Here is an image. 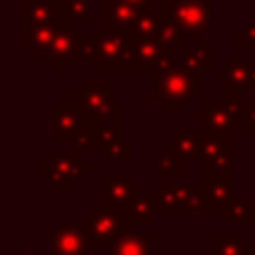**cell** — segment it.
<instances>
[{
    "mask_svg": "<svg viewBox=\"0 0 255 255\" xmlns=\"http://www.w3.org/2000/svg\"><path fill=\"white\" fill-rule=\"evenodd\" d=\"M132 31L94 29L83 45V61L94 72H132Z\"/></svg>",
    "mask_w": 255,
    "mask_h": 255,
    "instance_id": "cell-1",
    "label": "cell"
},
{
    "mask_svg": "<svg viewBox=\"0 0 255 255\" xmlns=\"http://www.w3.org/2000/svg\"><path fill=\"white\" fill-rule=\"evenodd\" d=\"M152 99L163 112H181L186 103L197 92H204V72L188 70L186 65H175L166 76L154 79Z\"/></svg>",
    "mask_w": 255,
    "mask_h": 255,
    "instance_id": "cell-2",
    "label": "cell"
},
{
    "mask_svg": "<svg viewBox=\"0 0 255 255\" xmlns=\"http://www.w3.org/2000/svg\"><path fill=\"white\" fill-rule=\"evenodd\" d=\"M79 224L90 244H117L134 229L128 213L112 211L101 202L90 204V208L81 215Z\"/></svg>",
    "mask_w": 255,
    "mask_h": 255,
    "instance_id": "cell-3",
    "label": "cell"
},
{
    "mask_svg": "<svg viewBox=\"0 0 255 255\" xmlns=\"http://www.w3.org/2000/svg\"><path fill=\"white\" fill-rule=\"evenodd\" d=\"M81 150L52 152L47 161L40 163V181L49 186L54 195H67L72 186L81 184L85 175L92 172V163L81 157Z\"/></svg>",
    "mask_w": 255,
    "mask_h": 255,
    "instance_id": "cell-4",
    "label": "cell"
},
{
    "mask_svg": "<svg viewBox=\"0 0 255 255\" xmlns=\"http://www.w3.org/2000/svg\"><path fill=\"white\" fill-rule=\"evenodd\" d=\"M49 139L56 143H74L81 136L90 134V132L99 130V124L81 108L76 99L70 97V101H52L49 106Z\"/></svg>",
    "mask_w": 255,
    "mask_h": 255,
    "instance_id": "cell-5",
    "label": "cell"
},
{
    "mask_svg": "<svg viewBox=\"0 0 255 255\" xmlns=\"http://www.w3.org/2000/svg\"><path fill=\"white\" fill-rule=\"evenodd\" d=\"M161 11H166L179 25L186 38H206L211 29L215 9L211 0H161Z\"/></svg>",
    "mask_w": 255,
    "mask_h": 255,
    "instance_id": "cell-6",
    "label": "cell"
},
{
    "mask_svg": "<svg viewBox=\"0 0 255 255\" xmlns=\"http://www.w3.org/2000/svg\"><path fill=\"white\" fill-rule=\"evenodd\" d=\"M72 99H76L97 124L124 115V106L115 99V88L110 81H83L81 88L72 92Z\"/></svg>",
    "mask_w": 255,
    "mask_h": 255,
    "instance_id": "cell-7",
    "label": "cell"
},
{
    "mask_svg": "<svg viewBox=\"0 0 255 255\" xmlns=\"http://www.w3.org/2000/svg\"><path fill=\"white\" fill-rule=\"evenodd\" d=\"M94 154H99L103 163H112V161L132 163L134 161V143L124 139V115L112 117V119L99 124Z\"/></svg>",
    "mask_w": 255,
    "mask_h": 255,
    "instance_id": "cell-8",
    "label": "cell"
},
{
    "mask_svg": "<svg viewBox=\"0 0 255 255\" xmlns=\"http://www.w3.org/2000/svg\"><path fill=\"white\" fill-rule=\"evenodd\" d=\"M143 193V186L132 172H103L101 175V204L112 211L128 213L136 195Z\"/></svg>",
    "mask_w": 255,
    "mask_h": 255,
    "instance_id": "cell-9",
    "label": "cell"
},
{
    "mask_svg": "<svg viewBox=\"0 0 255 255\" xmlns=\"http://www.w3.org/2000/svg\"><path fill=\"white\" fill-rule=\"evenodd\" d=\"M213 79L224 85V92H255V61H249L247 52L238 49L233 58H229L220 70L213 72Z\"/></svg>",
    "mask_w": 255,
    "mask_h": 255,
    "instance_id": "cell-10",
    "label": "cell"
},
{
    "mask_svg": "<svg viewBox=\"0 0 255 255\" xmlns=\"http://www.w3.org/2000/svg\"><path fill=\"white\" fill-rule=\"evenodd\" d=\"M83 31L74 29L72 25H63L54 40L52 54H49V70L52 72H67L74 63L83 61Z\"/></svg>",
    "mask_w": 255,
    "mask_h": 255,
    "instance_id": "cell-11",
    "label": "cell"
},
{
    "mask_svg": "<svg viewBox=\"0 0 255 255\" xmlns=\"http://www.w3.org/2000/svg\"><path fill=\"white\" fill-rule=\"evenodd\" d=\"M63 25H70V22H56V25H47V27L20 29V49L29 54V58L34 63H49L54 40H56Z\"/></svg>",
    "mask_w": 255,
    "mask_h": 255,
    "instance_id": "cell-12",
    "label": "cell"
},
{
    "mask_svg": "<svg viewBox=\"0 0 255 255\" xmlns=\"http://www.w3.org/2000/svg\"><path fill=\"white\" fill-rule=\"evenodd\" d=\"M49 240H52V253L49 255H92L90 253V240L85 238L81 224L52 226Z\"/></svg>",
    "mask_w": 255,
    "mask_h": 255,
    "instance_id": "cell-13",
    "label": "cell"
},
{
    "mask_svg": "<svg viewBox=\"0 0 255 255\" xmlns=\"http://www.w3.org/2000/svg\"><path fill=\"white\" fill-rule=\"evenodd\" d=\"M193 121H199L204 130H213L220 134H235L238 132V117L229 110L224 101H204L202 110L193 112Z\"/></svg>",
    "mask_w": 255,
    "mask_h": 255,
    "instance_id": "cell-14",
    "label": "cell"
},
{
    "mask_svg": "<svg viewBox=\"0 0 255 255\" xmlns=\"http://www.w3.org/2000/svg\"><path fill=\"white\" fill-rule=\"evenodd\" d=\"M202 184L206 188V213H222L235 197V172L224 175H204Z\"/></svg>",
    "mask_w": 255,
    "mask_h": 255,
    "instance_id": "cell-15",
    "label": "cell"
},
{
    "mask_svg": "<svg viewBox=\"0 0 255 255\" xmlns=\"http://www.w3.org/2000/svg\"><path fill=\"white\" fill-rule=\"evenodd\" d=\"M65 22L58 11V0H20V29Z\"/></svg>",
    "mask_w": 255,
    "mask_h": 255,
    "instance_id": "cell-16",
    "label": "cell"
},
{
    "mask_svg": "<svg viewBox=\"0 0 255 255\" xmlns=\"http://www.w3.org/2000/svg\"><path fill=\"white\" fill-rule=\"evenodd\" d=\"M152 202L157 213H186L188 206V184H172V181H154L152 184Z\"/></svg>",
    "mask_w": 255,
    "mask_h": 255,
    "instance_id": "cell-17",
    "label": "cell"
},
{
    "mask_svg": "<svg viewBox=\"0 0 255 255\" xmlns=\"http://www.w3.org/2000/svg\"><path fill=\"white\" fill-rule=\"evenodd\" d=\"M161 150L172 152L184 163H202V130H177L161 143Z\"/></svg>",
    "mask_w": 255,
    "mask_h": 255,
    "instance_id": "cell-18",
    "label": "cell"
},
{
    "mask_svg": "<svg viewBox=\"0 0 255 255\" xmlns=\"http://www.w3.org/2000/svg\"><path fill=\"white\" fill-rule=\"evenodd\" d=\"M139 9L132 4L121 2V0H103L101 2V29H115V31H132Z\"/></svg>",
    "mask_w": 255,
    "mask_h": 255,
    "instance_id": "cell-19",
    "label": "cell"
},
{
    "mask_svg": "<svg viewBox=\"0 0 255 255\" xmlns=\"http://www.w3.org/2000/svg\"><path fill=\"white\" fill-rule=\"evenodd\" d=\"M235 134H220L213 130H202V166L213 163L217 159L233 157Z\"/></svg>",
    "mask_w": 255,
    "mask_h": 255,
    "instance_id": "cell-20",
    "label": "cell"
},
{
    "mask_svg": "<svg viewBox=\"0 0 255 255\" xmlns=\"http://www.w3.org/2000/svg\"><path fill=\"white\" fill-rule=\"evenodd\" d=\"M213 43L211 38H195L193 45L188 49L181 52V65H186L188 70L195 72H215V65H213Z\"/></svg>",
    "mask_w": 255,
    "mask_h": 255,
    "instance_id": "cell-21",
    "label": "cell"
},
{
    "mask_svg": "<svg viewBox=\"0 0 255 255\" xmlns=\"http://www.w3.org/2000/svg\"><path fill=\"white\" fill-rule=\"evenodd\" d=\"M161 54L163 47L157 43V38L134 36V40H132V72H152Z\"/></svg>",
    "mask_w": 255,
    "mask_h": 255,
    "instance_id": "cell-22",
    "label": "cell"
},
{
    "mask_svg": "<svg viewBox=\"0 0 255 255\" xmlns=\"http://www.w3.org/2000/svg\"><path fill=\"white\" fill-rule=\"evenodd\" d=\"M253 242H247L244 233H215L213 235V255H253Z\"/></svg>",
    "mask_w": 255,
    "mask_h": 255,
    "instance_id": "cell-23",
    "label": "cell"
},
{
    "mask_svg": "<svg viewBox=\"0 0 255 255\" xmlns=\"http://www.w3.org/2000/svg\"><path fill=\"white\" fill-rule=\"evenodd\" d=\"M157 43L161 45L163 49H170V52H184V31L179 29V25H177L175 20H172L170 16H168L166 11H161V18H159V29H157Z\"/></svg>",
    "mask_w": 255,
    "mask_h": 255,
    "instance_id": "cell-24",
    "label": "cell"
},
{
    "mask_svg": "<svg viewBox=\"0 0 255 255\" xmlns=\"http://www.w3.org/2000/svg\"><path fill=\"white\" fill-rule=\"evenodd\" d=\"M152 233H130L117 244H112V255H152Z\"/></svg>",
    "mask_w": 255,
    "mask_h": 255,
    "instance_id": "cell-25",
    "label": "cell"
},
{
    "mask_svg": "<svg viewBox=\"0 0 255 255\" xmlns=\"http://www.w3.org/2000/svg\"><path fill=\"white\" fill-rule=\"evenodd\" d=\"M226 224H255V202H247L244 193H235L224 211Z\"/></svg>",
    "mask_w": 255,
    "mask_h": 255,
    "instance_id": "cell-26",
    "label": "cell"
},
{
    "mask_svg": "<svg viewBox=\"0 0 255 255\" xmlns=\"http://www.w3.org/2000/svg\"><path fill=\"white\" fill-rule=\"evenodd\" d=\"M94 0H58V11L65 22H85L92 16Z\"/></svg>",
    "mask_w": 255,
    "mask_h": 255,
    "instance_id": "cell-27",
    "label": "cell"
},
{
    "mask_svg": "<svg viewBox=\"0 0 255 255\" xmlns=\"http://www.w3.org/2000/svg\"><path fill=\"white\" fill-rule=\"evenodd\" d=\"M128 215H130L132 224H152L154 215H157V206L152 202V195L150 193L136 195L132 206L128 208Z\"/></svg>",
    "mask_w": 255,
    "mask_h": 255,
    "instance_id": "cell-28",
    "label": "cell"
},
{
    "mask_svg": "<svg viewBox=\"0 0 255 255\" xmlns=\"http://www.w3.org/2000/svg\"><path fill=\"white\" fill-rule=\"evenodd\" d=\"M159 18H161V9H150V11L139 13L134 27H132V34L139 38H154L159 29Z\"/></svg>",
    "mask_w": 255,
    "mask_h": 255,
    "instance_id": "cell-29",
    "label": "cell"
},
{
    "mask_svg": "<svg viewBox=\"0 0 255 255\" xmlns=\"http://www.w3.org/2000/svg\"><path fill=\"white\" fill-rule=\"evenodd\" d=\"M152 166H154V170L161 172V175H181L186 163L181 161L179 157H175L172 152L157 150V152H152Z\"/></svg>",
    "mask_w": 255,
    "mask_h": 255,
    "instance_id": "cell-30",
    "label": "cell"
},
{
    "mask_svg": "<svg viewBox=\"0 0 255 255\" xmlns=\"http://www.w3.org/2000/svg\"><path fill=\"white\" fill-rule=\"evenodd\" d=\"M186 213H206V188L202 181H188V206Z\"/></svg>",
    "mask_w": 255,
    "mask_h": 255,
    "instance_id": "cell-31",
    "label": "cell"
},
{
    "mask_svg": "<svg viewBox=\"0 0 255 255\" xmlns=\"http://www.w3.org/2000/svg\"><path fill=\"white\" fill-rule=\"evenodd\" d=\"M233 38L244 45V52H255V20H249L244 27L235 29Z\"/></svg>",
    "mask_w": 255,
    "mask_h": 255,
    "instance_id": "cell-32",
    "label": "cell"
},
{
    "mask_svg": "<svg viewBox=\"0 0 255 255\" xmlns=\"http://www.w3.org/2000/svg\"><path fill=\"white\" fill-rule=\"evenodd\" d=\"M175 65H177V63H175V52H170V49H163V54L159 56L157 65H154V70H152V81L166 76Z\"/></svg>",
    "mask_w": 255,
    "mask_h": 255,
    "instance_id": "cell-33",
    "label": "cell"
},
{
    "mask_svg": "<svg viewBox=\"0 0 255 255\" xmlns=\"http://www.w3.org/2000/svg\"><path fill=\"white\" fill-rule=\"evenodd\" d=\"M238 132H255V101H249L238 117Z\"/></svg>",
    "mask_w": 255,
    "mask_h": 255,
    "instance_id": "cell-34",
    "label": "cell"
},
{
    "mask_svg": "<svg viewBox=\"0 0 255 255\" xmlns=\"http://www.w3.org/2000/svg\"><path fill=\"white\" fill-rule=\"evenodd\" d=\"M222 101L226 103V106H229V110L233 112L235 117H240L242 115V110H244V106H247V97H244V94H238V92H224V99H222Z\"/></svg>",
    "mask_w": 255,
    "mask_h": 255,
    "instance_id": "cell-35",
    "label": "cell"
},
{
    "mask_svg": "<svg viewBox=\"0 0 255 255\" xmlns=\"http://www.w3.org/2000/svg\"><path fill=\"white\" fill-rule=\"evenodd\" d=\"M253 190H255V161H253Z\"/></svg>",
    "mask_w": 255,
    "mask_h": 255,
    "instance_id": "cell-36",
    "label": "cell"
},
{
    "mask_svg": "<svg viewBox=\"0 0 255 255\" xmlns=\"http://www.w3.org/2000/svg\"><path fill=\"white\" fill-rule=\"evenodd\" d=\"M25 255H40V253H25Z\"/></svg>",
    "mask_w": 255,
    "mask_h": 255,
    "instance_id": "cell-37",
    "label": "cell"
},
{
    "mask_svg": "<svg viewBox=\"0 0 255 255\" xmlns=\"http://www.w3.org/2000/svg\"><path fill=\"white\" fill-rule=\"evenodd\" d=\"M152 255H161V253H152Z\"/></svg>",
    "mask_w": 255,
    "mask_h": 255,
    "instance_id": "cell-38",
    "label": "cell"
},
{
    "mask_svg": "<svg viewBox=\"0 0 255 255\" xmlns=\"http://www.w3.org/2000/svg\"><path fill=\"white\" fill-rule=\"evenodd\" d=\"M253 7H255V0H253Z\"/></svg>",
    "mask_w": 255,
    "mask_h": 255,
    "instance_id": "cell-39",
    "label": "cell"
},
{
    "mask_svg": "<svg viewBox=\"0 0 255 255\" xmlns=\"http://www.w3.org/2000/svg\"><path fill=\"white\" fill-rule=\"evenodd\" d=\"M253 136H255V132H253ZM253 145H255V143H253Z\"/></svg>",
    "mask_w": 255,
    "mask_h": 255,
    "instance_id": "cell-40",
    "label": "cell"
},
{
    "mask_svg": "<svg viewBox=\"0 0 255 255\" xmlns=\"http://www.w3.org/2000/svg\"><path fill=\"white\" fill-rule=\"evenodd\" d=\"M206 255H213V253H206Z\"/></svg>",
    "mask_w": 255,
    "mask_h": 255,
    "instance_id": "cell-41",
    "label": "cell"
},
{
    "mask_svg": "<svg viewBox=\"0 0 255 255\" xmlns=\"http://www.w3.org/2000/svg\"><path fill=\"white\" fill-rule=\"evenodd\" d=\"M253 255H255V253H253Z\"/></svg>",
    "mask_w": 255,
    "mask_h": 255,
    "instance_id": "cell-42",
    "label": "cell"
}]
</instances>
